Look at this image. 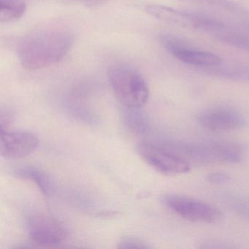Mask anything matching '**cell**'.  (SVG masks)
<instances>
[{
	"instance_id": "cell-12",
	"label": "cell",
	"mask_w": 249,
	"mask_h": 249,
	"mask_svg": "<svg viewBox=\"0 0 249 249\" xmlns=\"http://www.w3.org/2000/svg\"><path fill=\"white\" fill-rule=\"evenodd\" d=\"M141 107H128L124 106L122 112L124 124L130 132L142 135L149 129V121Z\"/></svg>"
},
{
	"instance_id": "cell-15",
	"label": "cell",
	"mask_w": 249,
	"mask_h": 249,
	"mask_svg": "<svg viewBox=\"0 0 249 249\" xmlns=\"http://www.w3.org/2000/svg\"><path fill=\"white\" fill-rule=\"evenodd\" d=\"M182 2L196 4V5H205V6L212 7L218 9L227 11L230 14L239 17H245L249 15L247 11L244 8L238 6L234 2L230 0H180Z\"/></svg>"
},
{
	"instance_id": "cell-11",
	"label": "cell",
	"mask_w": 249,
	"mask_h": 249,
	"mask_svg": "<svg viewBox=\"0 0 249 249\" xmlns=\"http://www.w3.org/2000/svg\"><path fill=\"white\" fill-rule=\"evenodd\" d=\"M14 174L19 178L31 180L36 183L44 196L51 197L54 195L56 186L50 176L36 167L22 166L14 170Z\"/></svg>"
},
{
	"instance_id": "cell-1",
	"label": "cell",
	"mask_w": 249,
	"mask_h": 249,
	"mask_svg": "<svg viewBox=\"0 0 249 249\" xmlns=\"http://www.w3.org/2000/svg\"><path fill=\"white\" fill-rule=\"evenodd\" d=\"M73 43L74 35L67 29H42L23 37L18 43L17 53L23 68L37 71L62 60Z\"/></svg>"
},
{
	"instance_id": "cell-14",
	"label": "cell",
	"mask_w": 249,
	"mask_h": 249,
	"mask_svg": "<svg viewBox=\"0 0 249 249\" xmlns=\"http://www.w3.org/2000/svg\"><path fill=\"white\" fill-rule=\"evenodd\" d=\"M27 9L25 0H0V21L8 23L21 18Z\"/></svg>"
},
{
	"instance_id": "cell-8",
	"label": "cell",
	"mask_w": 249,
	"mask_h": 249,
	"mask_svg": "<svg viewBox=\"0 0 249 249\" xmlns=\"http://www.w3.org/2000/svg\"><path fill=\"white\" fill-rule=\"evenodd\" d=\"M39 143L38 138L32 132H0V154L6 160L25 158L36 151Z\"/></svg>"
},
{
	"instance_id": "cell-20",
	"label": "cell",
	"mask_w": 249,
	"mask_h": 249,
	"mask_svg": "<svg viewBox=\"0 0 249 249\" xmlns=\"http://www.w3.org/2000/svg\"><path fill=\"white\" fill-rule=\"evenodd\" d=\"M12 116L9 112L1 111L0 115V132L8 131V127L11 124Z\"/></svg>"
},
{
	"instance_id": "cell-2",
	"label": "cell",
	"mask_w": 249,
	"mask_h": 249,
	"mask_svg": "<svg viewBox=\"0 0 249 249\" xmlns=\"http://www.w3.org/2000/svg\"><path fill=\"white\" fill-rule=\"evenodd\" d=\"M161 142L183 158L199 162L238 163L244 160L247 153V148L243 144L229 141Z\"/></svg>"
},
{
	"instance_id": "cell-5",
	"label": "cell",
	"mask_w": 249,
	"mask_h": 249,
	"mask_svg": "<svg viewBox=\"0 0 249 249\" xmlns=\"http://www.w3.org/2000/svg\"><path fill=\"white\" fill-rule=\"evenodd\" d=\"M162 202L172 212L194 222L213 224L223 218V213L216 207L199 199L183 195H164Z\"/></svg>"
},
{
	"instance_id": "cell-10",
	"label": "cell",
	"mask_w": 249,
	"mask_h": 249,
	"mask_svg": "<svg viewBox=\"0 0 249 249\" xmlns=\"http://www.w3.org/2000/svg\"><path fill=\"white\" fill-rule=\"evenodd\" d=\"M145 11L154 18L169 24H176L183 27L205 30L211 17L198 13L178 11L170 7L160 5L146 6Z\"/></svg>"
},
{
	"instance_id": "cell-16",
	"label": "cell",
	"mask_w": 249,
	"mask_h": 249,
	"mask_svg": "<svg viewBox=\"0 0 249 249\" xmlns=\"http://www.w3.org/2000/svg\"><path fill=\"white\" fill-rule=\"evenodd\" d=\"M213 36L220 41L224 42L230 46L249 52V37L234 33L229 30L227 27Z\"/></svg>"
},
{
	"instance_id": "cell-3",
	"label": "cell",
	"mask_w": 249,
	"mask_h": 249,
	"mask_svg": "<svg viewBox=\"0 0 249 249\" xmlns=\"http://www.w3.org/2000/svg\"><path fill=\"white\" fill-rule=\"evenodd\" d=\"M107 79L116 98L124 107H142L148 101V85L143 77L131 67H110Z\"/></svg>"
},
{
	"instance_id": "cell-7",
	"label": "cell",
	"mask_w": 249,
	"mask_h": 249,
	"mask_svg": "<svg viewBox=\"0 0 249 249\" xmlns=\"http://www.w3.org/2000/svg\"><path fill=\"white\" fill-rule=\"evenodd\" d=\"M161 40L163 46L173 56L186 65L199 68H210L218 66L222 62L218 55L194 49L173 36H163Z\"/></svg>"
},
{
	"instance_id": "cell-17",
	"label": "cell",
	"mask_w": 249,
	"mask_h": 249,
	"mask_svg": "<svg viewBox=\"0 0 249 249\" xmlns=\"http://www.w3.org/2000/svg\"><path fill=\"white\" fill-rule=\"evenodd\" d=\"M226 202L237 215L249 221V199L237 195H230L226 198Z\"/></svg>"
},
{
	"instance_id": "cell-6",
	"label": "cell",
	"mask_w": 249,
	"mask_h": 249,
	"mask_svg": "<svg viewBox=\"0 0 249 249\" xmlns=\"http://www.w3.org/2000/svg\"><path fill=\"white\" fill-rule=\"evenodd\" d=\"M29 237L40 246H55L65 241L68 231L62 222L49 214L36 213L27 220Z\"/></svg>"
},
{
	"instance_id": "cell-9",
	"label": "cell",
	"mask_w": 249,
	"mask_h": 249,
	"mask_svg": "<svg viewBox=\"0 0 249 249\" xmlns=\"http://www.w3.org/2000/svg\"><path fill=\"white\" fill-rule=\"evenodd\" d=\"M199 124L212 132H228L244 127L247 124L245 116L238 110L228 107H218L202 112Z\"/></svg>"
},
{
	"instance_id": "cell-18",
	"label": "cell",
	"mask_w": 249,
	"mask_h": 249,
	"mask_svg": "<svg viewBox=\"0 0 249 249\" xmlns=\"http://www.w3.org/2000/svg\"><path fill=\"white\" fill-rule=\"evenodd\" d=\"M118 248L119 249H147L149 246L138 237L124 236L121 239Z\"/></svg>"
},
{
	"instance_id": "cell-4",
	"label": "cell",
	"mask_w": 249,
	"mask_h": 249,
	"mask_svg": "<svg viewBox=\"0 0 249 249\" xmlns=\"http://www.w3.org/2000/svg\"><path fill=\"white\" fill-rule=\"evenodd\" d=\"M141 158L150 167L166 176L186 174L190 165L186 159L163 145L161 142H142L137 146Z\"/></svg>"
},
{
	"instance_id": "cell-13",
	"label": "cell",
	"mask_w": 249,
	"mask_h": 249,
	"mask_svg": "<svg viewBox=\"0 0 249 249\" xmlns=\"http://www.w3.org/2000/svg\"><path fill=\"white\" fill-rule=\"evenodd\" d=\"M199 70L206 72L208 75L218 78L234 81H249V66L220 68L219 65L210 68H199Z\"/></svg>"
},
{
	"instance_id": "cell-19",
	"label": "cell",
	"mask_w": 249,
	"mask_h": 249,
	"mask_svg": "<svg viewBox=\"0 0 249 249\" xmlns=\"http://www.w3.org/2000/svg\"><path fill=\"white\" fill-rule=\"evenodd\" d=\"M206 178L207 180L212 184L221 185L228 183L231 178L227 173L215 172L208 174Z\"/></svg>"
}]
</instances>
